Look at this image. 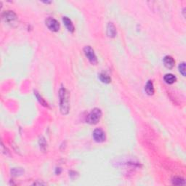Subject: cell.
I'll use <instances>...</instances> for the list:
<instances>
[{
	"label": "cell",
	"instance_id": "1",
	"mask_svg": "<svg viewBox=\"0 0 186 186\" xmlns=\"http://www.w3.org/2000/svg\"><path fill=\"white\" fill-rule=\"evenodd\" d=\"M60 108L62 114L66 115L69 112V94L66 89L62 87L59 91Z\"/></svg>",
	"mask_w": 186,
	"mask_h": 186
},
{
	"label": "cell",
	"instance_id": "2",
	"mask_svg": "<svg viewBox=\"0 0 186 186\" xmlns=\"http://www.w3.org/2000/svg\"><path fill=\"white\" fill-rule=\"evenodd\" d=\"M102 117V111L99 108H94L87 117V122L90 124H96Z\"/></svg>",
	"mask_w": 186,
	"mask_h": 186
},
{
	"label": "cell",
	"instance_id": "3",
	"mask_svg": "<svg viewBox=\"0 0 186 186\" xmlns=\"http://www.w3.org/2000/svg\"><path fill=\"white\" fill-rule=\"evenodd\" d=\"M84 52L85 54V56L87 57L89 61L92 63V65H95L98 63V58L96 56L95 53H94V50L90 46H87L84 47Z\"/></svg>",
	"mask_w": 186,
	"mask_h": 186
},
{
	"label": "cell",
	"instance_id": "4",
	"mask_svg": "<svg viewBox=\"0 0 186 186\" xmlns=\"http://www.w3.org/2000/svg\"><path fill=\"white\" fill-rule=\"evenodd\" d=\"M92 137L93 139L94 140V141H96V142H104L106 138V133H105L104 131L100 128H97L94 130L92 134Z\"/></svg>",
	"mask_w": 186,
	"mask_h": 186
},
{
	"label": "cell",
	"instance_id": "5",
	"mask_svg": "<svg viewBox=\"0 0 186 186\" xmlns=\"http://www.w3.org/2000/svg\"><path fill=\"white\" fill-rule=\"evenodd\" d=\"M46 25L48 27L50 30L52 31V32H58L60 29V23L58 20L54 18H49L46 19Z\"/></svg>",
	"mask_w": 186,
	"mask_h": 186
},
{
	"label": "cell",
	"instance_id": "6",
	"mask_svg": "<svg viewBox=\"0 0 186 186\" xmlns=\"http://www.w3.org/2000/svg\"><path fill=\"white\" fill-rule=\"evenodd\" d=\"M18 17L14 12L5 11L3 14V19L8 23H13L17 20Z\"/></svg>",
	"mask_w": 186,
	"mask_h": 186
},
{
	"label": "cell",
	"instance_id": "7",
	"mask_svg": "<svg viewBox=\"0 0 186 186\" xmlns=\"http://www.w3.org/2000/svg\"><path fill=\"white\" fill-rule=\"evenodd\" d=\"M164 65L169 69H172L174 66H175V61L173 59V58L171 56H166L164 58Z\"/></svg>",
	"mask_w": 186,
	"mask_h": 186
},
{
	"label": "cell",
	"instance_id": "8",
	"mask_svg": "<svg viewBox=\"0 0 186 186\" xmlns=\"http://www.w3.org/2000/svg\"><path fill=\"white\" fill-rule=\"evenodd\" d=\"M117 34L116 28L113 23H109L107 26V34L109 37H115Z\"/></svg>",
	"mask_w": 186,
	"mask_h": 186
},
{
	"label": "cell",
	"instance_id": "9",
	"mask_svg": "<svg viewBox=\"0 0 186 186\" xmlns=\"http://www.w3.org/2000/svg\"><path fill=\"white\" fill-rule=\"evenodd\" d=\"M63 21L65 26H66L67 29H68L70 32H74V26L73 23H72V21L69 18H67V17H63Z\"/></svg>",
	"mask_w": 186,
	"mask_h": 186
},
{
	"label": "cell",
	"instance_id": "10",
	"mask_svg": "<svg viewBox=\"0 0 186 186\" xmlns=\"http://www.w3.org/2000/svg\"><path fill=\"white\" fill-rule=\"evenodd\" d=\"M146 93L149 95H152L154 93V84H153L152 81H148V83L146 84V88H145Z\"/></svg>",
	"mask_w": 186,
	"mask_h": 186
},
{
	"label": "cell",
	"instance_id": "11",
	"mask_svg": "<svg viewBox=\"0 0 186 186\" xmlns=\"http://www.w3.org/2000/svg\"><path fill=\"white\" fill-rule=\"evenodd\" d=\"M176 80H177V78L175 77V76H174L173 74H166L164 76V81L167 84H174L175 82H176Z\"/></svg>",
	"mask_w": 186,
	"mask_h": 186
},
{
	"label": "cell",
	"instance_id": "12",
	"mask_svg": "<svg viewBox=\"0 0 186 186\" xmlns=\"http://www.w3.org/2000/svg\"><path fill=\"white\" fill-rule=\"evenodd\" d=\"M99 78L100 79V81L103 83H106V84H108L111 82V79L110 78V76L108 74L105 73H102L100 74L99 76Z\"/></svg>",
	"mask_w": 186,
	"mask_h": 186
},
{
	"label": "cell",
	"instance_id": "13",
	"mask_svg": "<svg viewBox=\"0 0 186 186\" xmlns=\"http://www.w3.org/2000/svg\"><path fill=\"white\" fill-rule=\"evenodd\" d=\"M172 184L175 185H185V180L179 177H175V178L172 179Z\"/></svg>",
	"mask_w": 186,
	"mask_h": 186
},
{
	"label": "cell",
	"instance_id": "14",
	"mask_svg": "<svg viewBox=\"0 0 186 186\" xmlns=\"http://www.w3.org/2000/svg\"><path fill=\"white\" fill-rule=\"evenodd\" d=\"M34 94H35L36 97H37L38 100L39 101V103H40L41 104L43 105L44 106H47V103H46V101L43 99V98H42V96H40V94H39V93H38L37 92H34Z\"/></svg>",
	"mask_w": 186,
	"mask_h": 186
},
{
	"label": "cell",
	"instance_id": "15",
	"mask_svg": "<svg viewBox=\"0 0 186 186\" xmlns=\"http://www.w3.org/2000/svg\"><path fill=\"white\" fill-rule=\"evenodd\" d=\"M179 71L183 76H185V63H182L179 65Z\"/></svg>",
	"mask_w": 186,
	"mask_h": 186
},
{
	"label": "cell",
	"instance_id": "16",
	"mask_svg": "<svg viewBox=\"0 0 186 186\" xmlns=\"http://www.w3.org/2000/svg\"><path fill=\"white\" fill-rule=\"evenodd\" d=\"M39 143H40V147L42 148V150H44L46 148V143L45 142V140H44V139L43 138V137H42V138H40V140H39Z\"/></svg>",
	"mask_w": 186,
	"mask_h": 186
}]
</instances>
